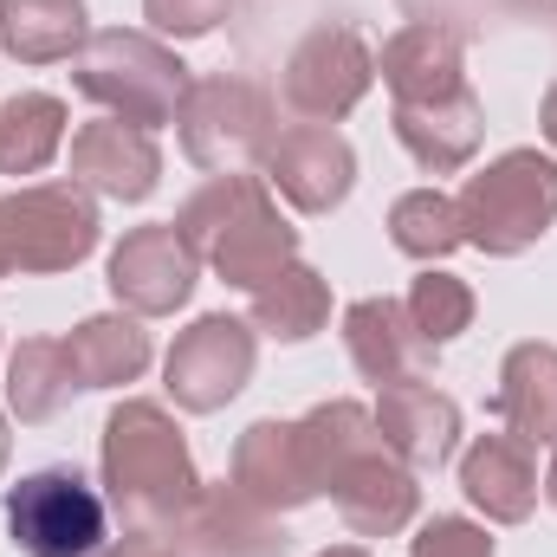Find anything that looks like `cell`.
<instances>
[{"label": "cell", "instance_id": "cell-1", "mask_svg": "<svg viewBox=\"0 0 557 557\" xmlns=\"http://www.w3.org/2000/svg\"><path fill=\"white\" fill-rule=\"evenodd\" d=\"M175 234L221 285H240V292L267 285L278 267L298 260V227L278 214L267 175H208L175 208Z\"/></svg>", "mask_w": 557, "mask_h": 557}, {"label": "cell", "instance_id": "cell-2", "mask_svg": "<svg viewBox=\"0 0 557 557\" xmlns=\"http://www.w3.org/2000/svg\"><path fill=\"white\" fill-rule=\"evenodd\" d=\"M104 499L131 532H169L195 499L201 473L162 403H117L104 421Z\"/></svg>", "mask_w": 557, "mask_h": 557}, {"label": "cell", "instance_id": "cell-3", "mask_svg": "<svg viewBox=\"0 0 557 557\" xmlns=\"http://www.w3.org/2000/svg\"><path fill=\"white\" fill-rule=\"evenodd\" d=\"M188 65L175 59V46H162L156 33H131V26H104L78 46L72 59V91L91 98L104 117L124 124H175L182 98H188Z\"/></svg>", "mask_w": 557, "mask_h": 557}, {"label": "cell", "instance_id": "cell-4", "mask_svg": "<svg viewBox=\"0 0 557 557\" xmlns=\"http://www.w3.org/2000/svg\"><path fill=\"white\" fill-rule=\"evenodd\" d=\"M460 201V234L486 260H519L557 227V156L545 149H506L480 175H467Z\"/></svg>", "mask_w": 557, "mask_h": 557}, {"label": "cell", "instance_id": "cell-5", "mask_svg": "<svg viewBox=\"0 0 557 557\" xmlns=\"http://www.w3.org/2000/svg\"><path fill=\"white\" fill-rule=\"evenodd\" d=\"M175 131H182V156L208 175H253L267 162V149L278 143V104L267 85L240 78V72H214V78H195L182 111H175Z\"/></svg>", "mask_w": 557, "mask_h": 557}, {"label": "cell", "instance_id": "cell-6", "mask_svg": "<svg viewBox=\"0 0 557 557\" xmlns=\"http://www.w3.org/2000/svg\"><path fill=\"white\" fill-rule=\"evenodd\" d=\"M0 506L20 557H98L111 545V499L78 467L20 473Z\"/></svg>", "mask_w": 557, "mask_h": 557}, {"label": "cell", "instance_id": "cell-7", "mask_svg": "<svg viewBox=\"0 0 557 557\" xmlns=\"http://www.w3.org/2000/svg\"><path fill=\"white\" fill-rule=\"evenodd\" d=\"M98 201L78 182H33L0 195V273H72L98 253Z\"/></svg>", "mask_w": 557, "mask_h": 557}, {"label": "cell", "instance_id": "cell-8", "mask_svg": "<svg viewBox=\"0 0 557 557\" xmlns=\"http://www.w3.org/2000/svg\"><path fill=\"white\" fill-rule=\"evenodd\" d=\"M376 85V52L363 46L357 26H311L292 52H285V72H278V104L305 124H344L363 91Z\"/></svg>", "mask_w": 557, "mask_h": 557}, {"label": "cell", "instance_id": "cell-9", "mask_svg": "<svg viewBox=\"0 0 557 557\" xmlns=\"http://www.w3.org/2000/svg\"><path fill=\"white\" fill-rule=\"evenodd\" d=\"M253 357H260L253 324H247V318H227V311H208V318H195V324L169 344V357H162V389H169L175 409L214 416V409H227V403L253 383Z\"/></svg>", "mask_w": 557, "mask_h": 557}, {"label": "cell", "instance_id": "cell-10", "mask_svg": "<svg viewBox=\"0 0 557 557\" xmlns=\"http://www.w3.org/2000/svg\"><path fill=\"white\" fill-rule=\"evenodd\" d=\"M201 278V260L188 253V240L175 234V221H149V227H131L117 247H111V267H104V285L124 311L137 318H169L188 305Z\"/></svg>", "mask_w": 557, "mask_h": 557}, {"label": "cell", "instance_id": "cell-11", "mask_svg": "<svg viewBox=\"0 0 557 557\" xmlns=\"http://www.w3.org/2000/svg\"><path fill=\"white\" fill-rule=\"evenodd\" d=\"M260 175H267V188H273L285 208H298V214H331V208H344V195L357 188V149H350L344 131H331V124H292V131H278V143L267 149Z\"/></svg>", "mask_w": 557, "mask_h": 557}, {"label": "cell", "instance_id": "cell-12", "mask_svg": "<svg viewBox=\"0 0 557 557\" xmlns=\"http://www.w3.org/2000/svg\"><path fill=\"white\" fill-rule=\"evenodd\" d=\"M162 552L169 557H278L285 532H278V512L253 506L227 480V486H201V499L162 532Z\"/></svg>", "mask_w": 557, "mask_h": 557}, {"label": "cell", "instance_id": "cell-13", "mask_svg": "<svg viewBox=\"0 0 557 557\" xmlns=\"http://www.w3.org/2000/svg\"><path fill=\"white\" fill-rule=\"evenodd\" d=\"M72 182L104 201H149L162 182V149L143 124L91 117L72 131Z\"/></svg>", "mask_w": 557, "mask_h": 557}, {"label": "cell", "instance_id": "cell-14", "mask_svg": "<svg viewBox=\"0 0 557 557\" xmlns=\"http://www.w3.org/2000/svg\"><path fill=\"white\" fill-rule=\"evenodd\" d=\"M234 486H240L253 506H267V512H298V506L324 499L298 421H253V428L234 441Z\"/></svg>", "mask_w": 557, "mask_h": 557}, {"label": "cell", "instance_id": "cell-15", "mask_svg": "<svg viewBox=\"0 0 557 557\" xmlns=\"http://www.w3.org/2000/svg\"><path fill=\"white\" fill-rule=\"evenodd\" d=\"M376 434H383V447L403 460V467H416V473H441L447 460H454V447H460V403L454 396H441L434 383H389L383 396H376Z\"/></svg>", "mask_w": 557, "mask_h": 557}, {"label": "cell", "instance_id": "cell-16", "mask_svg": "<svg viewBox=\"0 0 557 557\" xmlns=\"http://www.w3.org/2000/svg\"><path fill=\"white\" fill-rule=\"evenodd\" d=\"M331 506H337V519L357 539H396V532H409V519L421 512L416 467H403L389 447H370V454H357L331 480Z\"/></svg>", "mask_w": 557, "mask_h": 557}, {"label": "cell", "instance_id": "cell-17", "mask_svg": "<svg viewBox=\"0 0 557 557\" xmlns=\"http://www.w3.org/2000/svg\"><path fill=\"white\" fill-rule=\"evenodd\" d=\"M376 72L389 85L396 104H441V98H460L467 91V52H460V33L434 26V20H409L383 39L376 52Z\"/></svg>", "mask_w": 557, "mask_h": 557}, {"label": "cell", "instance_id": "cell-18", "mask_svg": "<svg viewBox=\"0 0 557 557\" xmlns=\"http://www.w3.org/2000/svg\"><path fill=\"white\" fill-rule=\"evenodd\" d=\"M344 350H350V370H357L363 383H376V389L416 383L421 370H428V357H434L416 337L403 298H357V305L344 311Z\"/></svg>", "mask_w": 557, "mask_h": 557}, {"label": "cell", "instance_id": "cell-19", "mask_svg": "<svg viewBox=\"0 0 557 557\" xmlns=\"http://www.w3.org/2000/svg\"><path fill=\"white\" fill-rule=\"evenodd\" d=\"M460 493L486 512V525H525L539 512V460L519 434H480L460 454Z\"/></svg>", "mask_w": 557, "mask_h": 557}, {"label": "cell", "instance_id": "cell-20", "mask_svg": "<svg viewBox=\"0 0 557 557\" xmlns=\"http://www.w3.org/2000/svg\"><path fill=\"white\" fill-rule=\"evenodd\" d=\"M396 143L416 156L428 175H454L480 156L486 143V104L480 91L467 85L460 98H441V104H396Z\"/></svg>", "mask_w": 557, "mask_h": 557}, {"label": "cell", "instance_id": "cell-21", "mask_svg": "<svg viewBox=\"0 0 557 557\" xmlns=\"http://www.w3.org/2000/svg\"><path fill=\"white\" fill-rule=\"evenodd\" d=\"M493 416L506 421V434H519L525 447H557V344H512L499 363V389H493Z\"/></svg>", "mask_w": 557, "mask_h": 557}, {"label": "cell", "instance_id": "cell-22", "mask_svg": "<svg viewBox=\"0 0 557 557\" xmlns=\"http://www.w3.org/2000/svg\"><path fill=\"white\" fill-rule=\"evenodd\" d=\"M65 357L78 370V389H124L149 370V331L137 311H98L65 337Z\"/></svg>", "mask_w": 557, "mask_h": 557}, {"label": "cell", "instance_id": "cell-23", "mask_svg": "<svg viewBox=\"0 0 557 557\" xmlns=\"http://www.w3.org/2000/svg\"><path fill=\"white\" fill-rule=\"evenodd\" d=\"M85 39H91L85 0H0V52L20 65L78 59Z\"/></svg>", "mask_w": 557, "mask_h": 557}, {"label": "cell", "instance_id": "cell-24", "mask_svg": "<svg viewBox=\"0 0 557 557\" xmlns=\"http://www.w3.org/2000/svg\"><path fill=\"white\" fill-rule=\"evenodd\" d=\"M72 389H78V370H72L59 337H20L13 344V357H7V416L39 428L72 403Z\"/></svg>", "mask_w": 557, "mask_h": 557}, {"label": "cell", "instance_id": "cell-25", "mask_svg": "<svg viewBox=\"0 0 557 557\" xmlns=\"http://www.w3.org/2000/svg\"><path fill=\"white\" fill-rule=\"evenodd\" d=\"M324 318H331V285H324V273H311L305 260H292L267 285H253V331L273 337V344L318 337Z\"/></svg>", "mask_w": 557, "mask_h": 557}, {"label": "cell", "instance_id": "cell-26", "mask_svg": "<svg viewBox=\"0 0 557 557\" xmlns=\"http://www.w3.org/2000/svg\"><path fill=\"white\" fill-rule=\"evenodd\" d=\"M65 149V104L52 91H13L0 104V175H39Z\"/></svg>", "mask_w": 557, "mask_h": 557}, {"label": "cell", "instance_id": "cell-27", "mask_svg": "<svg viewBox=\"0 0 557 557\" xmlns=\"http://www.w3.org/2000/svg\"><path fill=\"white\" fill-rule=\"evenodd\" d=\"M298 434H305V454H311V467H318V486L331 493V480L357 460V454H370V447H383V434H376V416L363 409V403H350V396H337V403H318L311 416L298 421Z\"/></svg>", "mask_w": 557, "mask_h": 557}, {"label": "cell", "instance_id": "cell-28", "mask_svg": "<svg viewBox=\"0 0 557 557\" xmlns=\"http://www.w3.org/2000/svg\"><path fill=\"white\" fill-rule=\"evenodd\" d=\"M389 240H396V253H409L421 267L447 260L454 247H467V234H460V201L441 195V188H409V195L389 208Z\"/></svg>", "mask_w": 557, "mask_h": 557}, {"label": "cell", "instance_id": "cell-29", "mask_svg": "<svg viewBox=\"0 0 557 557\" xmlns=\"http://www.w3.org/2000/svg\"><path fill=\"white\" fill-rule=\"evenodd\" d=\"M409 324H416V337L428 350H441V344H454L467 324H473V285L454 273H441V267H428V273L409 285Z\"/></svg>", "mask_w": 557, "mask_h": 557}, {"label": "cell", "instance_id": "cell-30", "mask_svg": "<svg viewBox=\"0 0 557 557\" xmlns=\"http://www.w3.org/2000/svg\"><path fill=\"white\" fill-rule=\"evenodd\" d=\"M227 13H234V0H143V20L162 39H208Z\"/></svg>", "mask_w": 557, "mask_h": 557}, {"label": "cell", "instance_id": "cell-31", "mask_svg": "<svg viewBox=\"0 0 557 557\" xmlns=\"http://www.w3.org/2000/svg\"><path fill=\"white\" fill-rule=\"evenodd\" d=\"M409 557H493V539H486V525H473V519L434 512L416 539H409Z\"/></svg>", "mask_w": 557, "mask_h": 557}, {"label": "cell", "instance_id": "cell-32", "mask_svg": "<svg viewBox=\"0 0 557 557\" xmlns=\"http://www.w3.org/2000/svg\"><path fill=\"white\" fill-rule=\"evenodd\" d=\"M98 557H169V552H162V532H131V539L104 545Z\"/></svg>", "mask_w": 557, "mask_h": 557}, {"label": "cell", "instance_id": "cell-33", "mask_svg": "<svg viewBox=\"0 0 557 557\" xmlns=\"http://www.w3.org/2000/svg\"><path fill=\"white\" fill-rule=\"evenodd\" d=\"M539 131H545V143H552V156H557V78H552V91H545V104H539Z\"/></svg>", "mask_w": 557, "mask_h": 557}, {"label": "cell", "instance_id": "cell-34", "mask_svg": "<svg viewBox=\"0 0 557 557\" xmlns=\"http://www.w3.org/2000/svg\"><path fill=\"white\" fill-rule=\"evenodd\" d=\"M539 493H545V499L557 506V447H552V467H545V486H539Z\"/></svg>", "mask_w": 557, "mask_h": 557}, {"label": "cell", "instance_id": "cell-35", "mask_svg": "<svg viewBox=\"0 0 557 557\" xmlns=\"http://www.w3.org/2000/svg\"><path fill=\"white\" fill-rule=\"evenodd\" d=\"M318 557H370V545H331V552H318Z\"/></svg>", "mask_w": 557, "mask_h": 557}, {"label": "cell", "instance_id": "cell-36", "mask_svg": "<svg viewBox=\"0 0 557 557\" xmlns=\"http://www.w3.org/2000/svg\"><path fill=\"white\" fill-rule=\"evenodd\" d=\"M0 467H7V416H0Z\"/></svg>", "mask_w": 557, "mask_h": 557}, {"label": "cell", "instance_id": "cell-37", "mask_svg": "<svg viewBox=\"0 0 557 557\" xmlns=\"http://www.w3.org/2000/svg\"><path fill=\"white\" fill-rule=\"evenodd\" d=\"M525 7H557V0H525Z\"/></svg>", "mask_w": 557, "mask_h": 557}, {"label": "cell", "instance_id": "cell-38", "mask_svg": "<svg viewBox=\"0 0 557 557\" xmlns=\"http://www.w3.org/2000/svg\"><path fill=\"white\" fill-rule=\"evenodd\" d=\"M0 278H7V273H0Z\"/></svg>", "mask_w": 557, "mask_h": 557}]
</instances>
